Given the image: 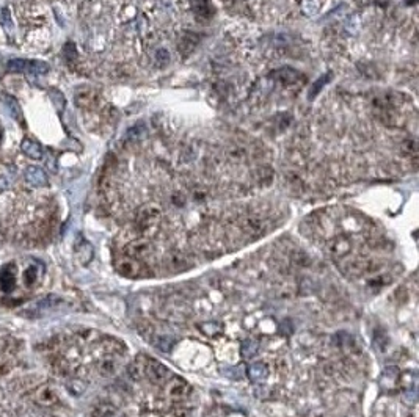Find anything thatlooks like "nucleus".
<instances>
[{
	"instance_id": "f257e3e1",
	"label": "nucleus",
	"mask_w": 419,
	"mask_h": 417,
	"mask_svg": "<svg viewBox=\"0 0 419 417\" xmlns=\"http://www.w3.org/2000/svg\"><path fill=\"white\" fill-rule=\"evenodd\" d=\"M160 221V211L154 205H146L143 207L142 211H140L138 217H137V223H138V228L143 234H149L152 232L157 224Z\"/></svg>"
},
{
	"instance_id": "f03ea898",
	"label": "nucleus",
	"mask_w": 419,
	"mask_h": 417,
	"mask_svg": "<svg viewBox=\"0 0 419 417\" xmlns=\"http://www.w3.org/2000/svg\"><path fill=\"white\" fill-rule=\"evenodd\" d=\"M143 372L151 383H155V385H165L170 378V370L164 366V364H160L159 361H154V359H146V364L143 366Z\"/></svg>"
},
{
	"instance_id": "7ed1b4c3",
	"label": "nucleus",
	"mask_w": 419,
	"mask_h": 417,
	"mask_svg": "<svg viewBox=\"0 0 419 417\" xmlns=\"http://www.w3.org/2000/svg\"><path fill=\"white\" fill-rule=\"evenodd\" d=\"M167 394L171 400L181 402L191 394V388L181 378H173L167 381Z\"/></svg>"
},
{
	"instance_id": "20e7f679",
	"label": "nucleus",
	"mask_w": 419,
	"mask_h": 417,
	"mask_svg": "<svg viewBox=\"0 0 419 417\" xmlns=\"http://www.w3.org/2000/svg\"><path fill=\"white\" fill-rule=\"evenodd\" d=\"M116 270L119 274H123L126 277H138L142 276L143 271H142V264L138 262V260L129 257V256H124L121 257L118 262H116Z\"/></svg>"
},
{
	"instance_id": "39448f33",
	"label": "nucleus",
	"mask_w": 419,
	"mask_h": 417,
	"mask_svg": "<svg viewBox=\"0 0 419 417\" xmlns=\"http://www.w3.org/2000/svg\"><path fill=\"white\" fill-rule=\"evenodd\" d=\"M43 274H44V265L41 262H38V260H30L28 265L24 270V284H25V287H28V289L35 287L40 283Z\"/></svg>"
},
{
	"instance_id": "423d86ee",
	"label": "nucleus",
	"mask_w": 419,
	"mask_h": 417,
	"mask_svg": "<svg viewBox=\"0 0 419 417\" xmlns=\"http://www.w3.org/2000/svg\"><path fill=\"white\" fill-rule=\"evenodd\" d=\"M25 181L31 187H47L49 185V178L46 175V171L40 166H27L25 168Z\"/></svg>"
},
{
	"instance_id": "0eeeda50",
	"label": "nucleus",
	"mask_w": 419,
	"mask_h": 417,
	"mask_svg": "<svg viewBox=\"0 0 419 417\" xmlns=\"http://www.w3.org/2000/svg\"><path fill=\"white\" fill-rule=\"evenodd\" d=\"M126 256L138 260L140 257H145L146 254H149L151 251V245H149V241L146 240H132L131 243H127L126 245Z\"/></svg>"
},
{
	"instance_id": "6e6552de",
	"label": "nucleus",
	"mask_w": 419,
	"mask_h": 417,
	"mask_svg": "<svg viewBox=\"0 0 419 417\" xmlns=\"http://www.w3.org/2000/svg\"><path fill=\"white\" fill-rule=\"evenodd\" d=\"M272 77L284 85H294V83H299L303 80V76L299 71H295V69H291V67H281V69H278V71H273Z\"/></svg>"
},
{
	"instance_id": "1a4fd4ad",
	"label": "nucleus",
	"mask_w": 419,
	"mask_h": 417,
	"mask_svg": "<svg viewBox=\"0 0 419 417\" xmlns=\"http://www.w3.org/2000/svg\"><path fill=\"white\" fill-rule=\"evenodd\" d=\"M16 286V268L14 265H5L0 268V289L10 293Z\"/></svg>"
},
{
	"instance_id": "9d476101",
	"label": "nucleus",
	"mask_w": 419,
	"mask_h": 417,
	"mask_svg": "<svg viewBox=\"0 0 419 417\" xmlns=\"http://www.w3.org/2000/svg\"><path fill=\"white\" fill-rule=\"evenodd\" d=\"M21 151L27 155V157L33 159V160H41L44 157V149L40 143L31 142L28 138H24L21 142Z\"/></svg>"
},
{
	"instance_id": "9b49d317",
	"label": "nucleus",
	"mask_w": 419,
	"mask_h": 417,
	"mask_svg": "<svg viewBox=\"0 0 419 417\" xmlns=\"http://www.w3.org/2000/svg\"><path fill=\"white\" fill-rule=\"evenodd\" d=\"M330 251L335 257H345L347 254L352 253V243L345 237H338L330 245Z\"/></svg>"
},
{
	"instance_id": "f8f14e48",
	"label": "nucleus",
	"mask_w": 419,
	"mask_h": 417,
	"mask_svg": "<svg viewBox=\"0 0 419 417\" xmlns=\"http://www.w3.org/2000/svg\"><path fill=\"white\" fill-rule=\"evenodd\" d=\"M247 375L253 383H263L269 376V369L264 362H253L247 370Z\"/></svg>"
},
{
	"instance_id": "ddd939ff",
	"label": "nucleus",
	"mask_w": 419,
	"mask_h": 417,
	"mask_svg": "<svg viewBox=\"0 0 419 417\" xmlns=\"http://www.w3.org/2000/svg\"><path fill=\"white\" fill-rule=\"evenodd\" d=\"M188 265L187 259L181 253H171L165 257V267L171 271H181Z\"/></svg>"
},
{
	"instance_id": "4468645a",
	"label": "nucleus",
	"mask_w": 419,
	"mask_h": 417,
	"mask_svg": "<svg viewBox=\"0 0 419 417\" xmlns=\"http://www.w3.org/2000/svg\"><path fill=\"white\" fill-rule=\"evenodd\" d=\"M397 375H399V372H397L396 367H393V366L386 367L385 370H383V373H381V379H380L381 388L383 389H393L394 385H396Z\"/></svg>"
},
{
	"instance_id": "2eb2a0df",
	"label": "nucleus",
	"mask_w": 419,
	"mask_h": 417,
	"mask_svg": "<svg viewBox=\"0 0 419 417\" xmlns=\"http://www.w3.org/2000/svg\"><path fill=\"white\" fill-rule=\"evenodd\" d=\"M49 69H50V66L43 60H28L27 73H30L33 76H44L49 73Z\"/></svg>"
},
{
	"instance_id": "dca6fc26",
	"label": "nucleus",
	"mask_w": 419,
	"mask_h": 417,
	"mask_svg": "<svg viewBox=\"0 0 419 417\" xmlns=\"http://www.w3.org/2000/svg\"><path fill=\"white\" fill-rule=\"evenodd\" d=\"M259 352V342L257 340H253V339H248L242 343V349H240V353H242V358L243 359H251L256 356V353Z\"/></svg>"
},
{
	"instance_id": "f3484780",
	"label": "nucleus",
	"mask_w": 419,
	"mask_h": 417,
	"mask_svg": "<svg viewBox=\"0 0 419 417\" xmlns=\"http://www.w3.org/2000/svg\"><path fill=\"white\" fill-rule=\"evenodd\" d=\"M5 106L10 110V115L13 116V119H17V121H21V123H24V119H22V109L19 106V102H17L11 96H5Z\"/></svg>"
},
{
	"instance_id": "a211bd4d",
	"label": "nucleus",
	"mask_w": 419,
	"mask_h": 417,
	"mask_svg": "<svg viewBox=\"0 0 419 417\" xmlns=\"http://www.w3.org/2000/svg\"><path fill=\"white\" fill-rule=\"evenodd\" d=\"M93 417H115L116 415V409L110 405V403H101L94 408Z\"/></svg>"
},
{
	"instance_id": "6ab92c4d",
	"label": "nucleus",
	"mask_w": 419,
	"mask_h": 417,
	"mask_svg": "<svg viewBox=\"0 0 419 417\" xmlns=\"http://www.w3.org/2000/svg\"><path fill=\"white\" fill-rule=\"evenodd\" d=\"M27 67H28V60H22V58H13L7 64V69L10 73H27Z\"/></svg>"
},
{
	"instance_id": "aec40b11",
	"label": "nucleus",
	"mask_w": 419,
	"mask_h": 417,
	"mask_svg": "<svg viewBox=\"0 0 419 417\" xmlns=\"http://www.w3.org/2000/svg\"><path fill=\"white\" fill-rule=\"evenodd\" d=\"M50 99H52V103L55 106L57 112L61 113L66 107V99H65V94L58 90H50Z\"/></svg>"
},
{
	"instance_id": "412c9836",
	"label": "nucleus",
	"mask_w": 419,
	"mask_h": 417,
	"mask_svg": "<svg viewBox=\"0 0 419 417\" xmlns=\"http://www.w3.org/2000/svg\"><path fill=\"white\" fill-rule=\"evenodd\" d=\"M99 372H101L102 375H106V376L113 375V373L116 372V364H115V361L110 359V358L102 359V361L99 362Z\"/></svg>"
},
{
	"instance_id": "4be33fe9",
	"label": "nucleus",
	"mask_w": 419,
	"mask_h": 417,
	"mask_svg": "<svg viewBox=\"0 0 419 417\" xmlns=\"http://www.w3.org/2000/svg\"><path fill=\"white\" fill-rule=\"evenodd\" d=\"M330 77H331V73H327L325 76H322L316 83H314V85L311 86V90H309V99H314V97H316V96L320 93V90L324 88V85L330 80Z\"/></svg>"
},
{
	"instance_id": "5701e85b",
	"label": "nucleus",
	"mask_w": 419,
	"mask_h": 417,
	"mask_svg": "<svg viewBox=\"0 0 419 417\" xmlns=\"http://www.w3.org/2000/svg\"><path fill=\"white\" fill-rule=\"evenodd\" d=\"M201 328H203V333H204L206 336H211V337H212V336H215V334L220 333L221 325L217 323V322H207V323H203Z\"/></svg>"
},
{
	"instance_id": "b1692460",
	"label": "nucleus",
	"mask_w": 419,
	"mask_h": 417,
	"mask_svg": "<svg viewBox=\"0 0 419 417\" xmlns=\"http://www.w3.org/2000/svg\"><path fill=\"white\" fill-rule=\"evenodd\" d=\"M0 25H2L7 31H10L13 28V19H11V13L8 8H4L2 13H0Z\"/></svg>"
},
{
	"instance_id": "393cba45",
	"label": "nucleus",
	"mask_w": 419,
	"mask_h": 417,
	"mask_svg": "<svg viewBox=\"0 0 419 417\" xmlns=\"http://www.w3.org/2000/svg\"><path fill=\"white\" fill-rule=\"evenodd\" d=\"M319 7H320V5L314 2V0H303V2H302V10H303V13L308 14V16L316 14L317 10H319Z\"/></svg>"
},
{
	"instance_id": "a878e982",
	"label": "nucleus",
	"mask_w": 419,
	"mask_h": 417,
	"mask_svg": "<svg viewBox=\"0 0 419 417\" xmlns=\"http://www.w3.org/2000/svg\"><path fill=\"white\" fill-rule=\"evenodd\" d=\"M157 346H159L160 350H164V352H170L171 350V345L174 343L173 342V339H170L168 336H159L155 339V342H154Z\"/></svg>"
},
{
	"instance_id": "bb28decb",
	"label": "nucleus",
	"mask_w": 419,
	"mask_h": 417,
	"mask_svg": "<svg viewBox=\"0 0 419 417\" xmlns=\"http://www.w3.org/2000/svg\"><path fill=\"white\" fill-rule=\"evenodd\" d=\"M127 375L134 379V381H140L143 376V369L138 367L137 364H132V366L127 367Z\"/></svg>"
},
{
	"instance_id": "cd10ccee",
	"label": "nucleus",
	"mask_w": 419,
	"mask_h": 417,
	"mask_svg": "<svg viewBox=\"0 0 419 417\" xmlns=\"http://www.w3.org/2000/svg\"><path fill=\"white\" fill-rule=\"evenodd\" d=\"M65 55H66L68 60H73L77 55L76 54V46L73 43H66V46H65Z\"/></svg>"
},
{
	"instance_id": "c85d7f7f",
	"label": "nucleus",
	"mask_w": 419,
	"mask_h": 417,
	"mask_svg": "<svg viewBox=\"0 0 419 417\" xmlns=\"http://www.w3.org/2000/svg\"><path fill=\"white\" fill-rule=\"evenodd\" d=\"M155 58L159 61H162V63H167L170 60V55H168V52L165 49H159L157 50V54H155Z\"/></svg>"
},
{
	"instance_id": "c756f323",
	"label": "nucleus",
	"mask_w": 419,
	"mask_h": 417,
	"mask_svg": "<svg viewBox=\"0 0 419 417\" xmlns=\"http://www.w3.org/2000/svg\"><path fill=\"white\" fill-rule=\"evenodd\" d=\"M173 417H188V412L185 409H178L173 412Z\"/></svg>"
},
{
	"instance_id": "7c9ffc66",
	"label": "nucleus",
	"mask_w": 419,
	"mask_h": 417,
	"mask_svg": "<svg viewBox=\"0 0 419 417\" xmlns=\"http://www.w3.org/2000/svg\"><path fill=\"white\" fill-rule=\"evenodd\" d=\"M7 187H8V182H7V181H5V179L2 178V179H0V193H2V192H5V190H7Z\"/></svg>"
}]
</instances>
